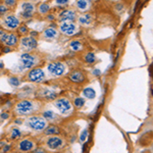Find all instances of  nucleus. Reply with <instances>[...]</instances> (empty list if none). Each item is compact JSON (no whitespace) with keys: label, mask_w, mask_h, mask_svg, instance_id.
I'll use <instances>...</instances> for the list:
<instances>
[{"label":"nucleus","mask_w":153,"mask_h":153,"mask_svg":"<svg viewBox=\"0 0 153 153\" xmlns=\"http://www.w3.org/2000/svg\"><path fill=\"white\" fill-rule=\"evenodd\" d=\"M41 104L38 101L30 100V99H23L19 101L16 104L14 107V111L19 115H25V117H29L34 113H36L40 109Z\"/></svg>","instance_id":"f257e3e1"},{"label":"nucleus","mask_w":153,"mask_h":153,"mask_svg":"<svg viewBox=\"0 0 153 153\" xmlns=\"http://www.w3.org/2000/svg\"><path fill=\"white\" fill-rule=\"evenodd\" d=\"M27 128H29L30 130L35 131V132H43L45 130V128L48 126L47 120H45L43 117L40 115H29V117L25 122Z\"/></svg>","instance_id":"f03ea898"},{"label":"nucleus","mask_w":153,"mask_h":153,"mask_svg":"<svg viewBox=\"0 0 153 153\" xmlns=\"http://www.w3.org/2000/svg\"><path fill=\"white\" fill-rule=\"evenodd\" d=\"M57 30L59 33H61L62 35L71 37L78 34L79 31H80V28H79L78 24H76L75 22L65 21V22H59Z\"/></svg>","instance_id":"7ed1b4c3"},{"label":"nucleus","mask_w":153,"mask_h":153,"mask_svg":"<svg viewBox=\"0 0 153 153\" xmlns=\"http://www.w3.org/2000/svg\"><path fill=\"white\" fill-rule=\"evenodd\" d=\"M2 27L5 30L8 31H14L19 28V26L21 25V19L19 16H16V14L8 13V14H4L3 19L1 21Z\"/></svg>","instance_id":"20e7f679"},{"label":"nucleus","mask_w":153,"mask_h":153,"mask_svg":"<svg viewBox=\"0 0 153 153\" xmlns=\"http://www.w3.org/2000/svg\"><path fill=\"white\" fill-rule=\"evenodd\" d=\"M53 105L61 114H70L73 111L71 101L65 97H59L53 101Z\"/></svg>","instance_id":"39448f33"},{"label":"nucleus","mask_w":153,"mask_h":153,"mask_svg":"<svg viewBox=\"0 0 153 153\" xmlns=\"http://www.w3.org/2000/svg\"><path fill=\"white\" fill-rule=\"evenodd\" d=\"M27 80L32 83H41L45 80V73L41 68H32L27 75Z\"/></svg>","instance_id":"423d86ee"},{"label":"nucleus","mask_w":153,"mask_h":153,"mask_svg":"<svg viewBox=\"0 0 153 153\" xmlns=\"http://www.w3.org/2000/svg\"><path fill=\"white\" fill-rule=\"evenodd\" d=\"M65 63L60 61H54L47 65V71L51 76H60L65 73Z\"/></svg>","instance_id":"0eeeda50"},{"label":"nucleus","mask_w":153,"mask_h":153,"mask_svg":"<svg viewBox=\"0 0 153 153\" xmlns=\"http://www.w3.org/2000/svg\"><path fill=\"white\" fill-rule=\"evenodd\" d=\"M21 63L23 65V68H32L38 63L39 59L36 55H33L31 53H23L21 55Z\"/></svg>","instance_id":"6e6552de"},{"label":"nucleus","mask_w":153,"mask_h":153,"mask_svg":"<svg viewBox=\"0 0 153 153\" xmlns=\"http://www.w3.org/2000/svg\"><path fill=\"white\" fill-rule=\"evenodd\" d=\"M65 140L62 139L59 136H50L47 140H46V146L49 150H58L61 149L63 146H65Z\"/></svg>","instance_id":"1a4fd4ad"},{"label":"nucleus","mask_w":153,"mask_h":153,"mask_svg":"<svg viewBox=\"0 0 153 153\" xmlns=\"http://www.w3.org/2000/svg\"><path fill=\"white\" fill-rule=\"evenodd\" d=\"M19 44H21V46L24 49H26V50H28V51H31L38 47V40L32 35L24 36V37H22L21 40H19Z\"/></svg>","instance_id":"9d476101"},{"label":"nucleus","mask_w":153,"mask_h":153,"mask_svg":"<svg viewBox=\"0 0 153 153\" xmlns=\"http://www.w3.org/2000/svg\"><path fill=\"white\" fill-rule=\"evenodd\" d=\"M0 41L8 47L16 46L19 42V37L16 33H6L5 31L0 35Z\"/></svg>","instance_id":"9b49d317"},{"label":"nucleus","mask_w":153,"mask_h":153,"mask_svg":"<svg viewBox=\"0 0 153 153\" xmlns=\"http://www.w3.org/2000/svg\"><path fill=\"white\" fill-rule=\"evenodd\" d=\"M76 16H78V14H76V10L71 9V8H65V9H62V10L58 13L57 19H58V22H65V21L75 22L76 19Z\"/></svg>","instance_id":"f8f14e48"},{"label":"nucleus","mask_w":153,"mask_h":153,"mask_svg":"<svg viewBox=\"0 0 153 153\" xmlns=\"http://www.w3.org/2000/svg\"><path fill=\"white\" fill-rule=\"evenodd\" d=\"M59 35L58 30L54 26H50L48 28L44 29L42 32V37L46 40H55Z\"/></svg>","instance_id":"ddd939ff"},{"label":"nucleus","mask_w":153,"mask_h":153,"mask_svg":"<svg viewBox=\"0 0 153 153\" xmlns=\"http://www.w3.org/2000/svg\"><path fill=\"white\" fill-rule=\"evenodd\" d=\"M93 21H94V18H93L92 14L89 13V12H85V13H82L79 16H76V22H78V24L83 27L91 26Z\"/></svg>","instance_id":"4468645a"},{"label":"nucleus","mask_w":153,"mask_h":153,"mask_svg":"<svg viewBox=\"0 0 153 153\" xmlns=\"http://www.w3.org/2000/svg\"><path fill=\"white\" fill-rule=\"evenodd\" d=\"M35 144L36 143L31 139H23L22 141H19V145H18V149L22 152H28V151H32V150L35 148Z\"/></svg>","instance_id":"2eb2a0df"},{"label":"nucleus","mask_w":153,"mask_h":153,"mask_svg":"<svg viewBox=\"0 0 153 153\" xmlns=\"http://www.w3.org/2000/svg\"><path fill=\"white\" fill-rule=\"evenodd\" d=\"M76 8L80 12H87L92 7V1L91 0H76Z\"/></svg>","instance_id":"dca6fc26"},{"label":"nucleus","mask_w":153,"mask_h":153,"mask_svg":"<svg viewBox=\"0 0 153 153\" xmlns=\"http://www.w3.org/2000/svg\"><path fill=\"white\" fill-rule=\"evenodd\" d=\"M68 79H70L71 82L75 83V84H81L85 81L86 76L85 75L80 71H74L73 73L68 76Z\"/></svg>","instance_id":"f3484780"},{"label":"nucleus","mask_w":153,"mask_h":153,"mask_svg":"<svg viewBox=\"0 0 153 153\" xmlns=\"http://www.w3.org/2000/svg\"><path fill=\"white\" fill-rule=\"evenodd\" d=\"M21 11L31 12V13H35L36 6L32 1H24L21 4Z\"/></svg>","instance_id":"a211bd4d"},{"label":"nucleus","mask_w":153,"mask_h":153,"mask_svg":"<svg viewBox=\"0 0 153 153\" xmlns=\"http://www.w3.org/2000/svg\"><path fill=\"white\" fill-rule=\"evenodd\" d=\"M50 4L47 3V2H41V3L38 4V7H37V12L41 16H46L49 11H50Z\"/></svg>","instance_id":"6ab92c4d"},{"label":"nucleus","mask_w":153,"mask_h":153,"mask_svg":"<svg viewBox=\"0 0 153 153\" xmlns=\"http://www.w3.org/2000/svg\"><path fill=\"white\" fill-rule=\"evenodd\" d=\"M82 95L87 99H94L96 97V91L93 88L87 87L82 91Z\"/></svg>","instance_id":"aec40b11"},{"label":"nucleus","mask_w":153,"mask_h":153,"mask_svg":"<svg viewBox=\"0 0 153 153\" xmlns=\"http://www.w3.org/2000/svg\"><path fill=\"white\" fill-rule=\"evenodd\" d=\"M68 46H70V48L73 51H80V50H82L83 49V44H82V42L81 41H79V40H71L70 43H68Z\"/></svg>","instance_id":"412c9836"},{"label":"nucleus","mask_w":153,"mask_h":153,"mask_svg":"<svg viewBox=\"0 0 153 153\" xmlns=\"http://www.w3.org/2000/svg\"><path fill=\"white\" fill-rule=\"evenodd\" d=\"M42 117L45 118L46 120H50V122H54L57 120V115L54 113L52 110H45L42 112Z\"/></svg>","instance_id":"4be33fe9"},{"label":"nucleus","mask_w":153,"mask_h":153,"mask_svg":"<svg viewBox=\"0 0 153 153\" xmlns=\"http://www.w3.org/2000/svg\"><path fill=\"white\" fill-rule=\"evenodd\" d=\"M44 134L47 136H52V135H57L59 134V129L56 126H47L44 130Z\"/></svg>","instance_id":"5701e85b"},{"label":"nucleus","mask_w":153,"mask_h":153,"mask_svg":"<svg viewBox=\"0 0 153 153\" xmlns=\"http://www.w3.org/2000/svg\"><path fill=\"white\" fill-rule=\"evenodd\" d=\"M84 60H85L86 63H89V65H91V63H94L96 61V55L94 52H88L86 53L85 55H84Z\"/></svg>","instance_id":"b1692460"},{"label":"nucleus","mask_w":153,"mask_h":153,"mask_svg":"<svg viewBox=\"0 0 153 153\" xmlns=\"http://www.w3.org/2000/svg\"><path fill=\"white\" fill-rule=\"evenodd\" d=\"M7 82H8L9 85L11 86V87H13V88H16V87H19V85H21V80L18 78V76H9L8 79H7Z\"/></svg>","instance_id":"393cba45"},{"label":"nucleus","mask_w":153,"mask_h":153,"mask_svg":"<svg viewBox=\"0 0 153 153\" xmlns=\"http://www.w3.org/2000/svg\"><path fill=\"white\" fill-rule=\"evenodd\" d=\"M74 106H75L76 108H82L84 105H85L86 101L84 99L83 97H76L75 99H74Z\"/></svg>","instance_id":"a878e982"},{"label":"nucleus","mask_w":153,"mask_h":153,"mask_svg":"<svg viewBox=\"0 0 153 153\" xmlns=\"http://www.w3.org/2000/svg\"><path fill=\"white\" fill-rule=\"evenodd\" d=\"M22 136V132L21 130L19 129V128H13V129L11 130V133H10V139L12 140H16L18 139V138H19Z\"/></svg>","instance_id":"bb28decb"},{"label":"nucleus","mask_w":153,"mask_h":153,"mask_svg":"<svg viewBox=\"0 0 153 153\" xmlns=\"http://www.w3.org/2000/svg\"><path fill=\"white\" fill-rule=\"evenodd\" d=\"M43 97L47 98V99H51L53 100L54 98H56V93L53 92V91H50V90H45L43 92Z\"/></svg>","instance_id":"cd10ccee"},{"label":"nucleus","mask_w":153,"mask_h":153,"mask_svg":"<svg viewBox=\"0 0 153 153\" xmlns=\"http://www.w3.org/2000/svg\"><path fill=\"white\" fill-rule=\"evenodd\" d=\"M16 1L18 0H3V4L6 5L8 8H13L16 5Z\"/></svg>","instance_id":"c85d7f7f"},{"label":"nucleus","mask_w":153,"mask_h":153,"mask_svg":"<svg viewBox=\"0 0 153 153\" xmlns=\"http://www.w3.org/2000/svg\"><path fill=\"white\" fill-rule=\"evenodd\" d=\"M18 29H19V33L22 34V35H27L29 33V28L26 25H19Z\"/></svg>","instance_id":"c756f323"},{"label":"nucleus","mask_w":153,"mask_h":153,"mask_svg":"<svg viewBox=\"0 0 153 153\" xmlns=\"http://www.w3.org/2000/svg\"><path fill=\"white\" fill-rule=\"evenodd\" d=\"M19 16L23 19H31L34 16V13L31 12H26V11H21L19 12Z\"/></svg>","instance_id":"7c9ffc66"},{"label":"nucleus","mask_w":153,"mask_h":153,"mask_svg":"<svg viewBox=\"0 0 153 153\" xmlns=\"http://www.w3.org/2000/svg\"><path fill=\"white\" fill-rule=\"evenodd\" d=\"M70 0H54V4L56 6H66Z\"/></svg>","instance_id":"2f4dec72"},{"label":"nucleus","mask_w":153,"mask_h":153,"mask_svg":"<svg viewBox=\"0 0 153 153\" xmlns=\"http://www.w3.org/2000/svg\"><path fill=\"white\" fill-rule=\"evenodd\" d=\"M8 10H9V8L6 5H4V4H0V16H4V14H6L7 12H8Z\"/></svg>","instance_id":"473e14b6"},{"label":"nucleus","mask_w":153,"mask_h":153,"mask_svg":"<svg viewBox=\"0 0 153 153\" xmlns=\"http://www.w3.org/2000/svg\"><path fill=\"white\" fill-rule=\"evenodd\" d=\"M88 136V131L87 130H84L82 132V134H81V137H80V140L81 142H84L86 140V138H87Z\"/></svg>","instance_id":"72a5a7b5"},{"label":"nucleus","mask_w":153,"mask_h":153,"mask_svg":"<svg viewBox=\"0 0 153 153\" xmlns=\"http://www.w3.org/2000/svg\"><path fill=\"white\" fill-rule=\"evenodd\" d=\"M46 19H48V21H51V22H54L55 21V19H56V16H54V13H48L46 14Z\"/></svg>","instance_id":"f704fd0d"},{"label":"nucleus","mask_w":153,"mask_h":153,"mask_svg":"<svg viewBox=\"0 0 153 153\" xmlns=\"http://www.w3.org/2000/svg\"><path fill=\"white\" fill-rule=\"evenodd\" d=\"M0 117H1L2 120H8L9 113L8 112H2L1 114H0Z\"/></svg>","instance_id":"c9c22d12"},{"label":"nucleus","mask_w":153,"mask_h":153,"mask_svg":"<svg viewBox=\"0 0 153 153\" xmlns=\"http://www.w3.org/2000/svg\"><path fill=\"white\" fill-rule=\"evenodd\" d=\"M92 75H94L96 76H100L101 75V71L100 70H98V68H95V70H93L92 71Z\"/></svg>","instance_id":"e433bc0d"},{"label":"nucleus","mask_w":153,"mask_h":153,"mask_svg":"<svg viewBox=\"0 0 153 153\" xmlns=\"http://www.w3.org/2000/svg\"><path fill=\"white\" fill-rule=\"evenodd\" d=\"M123 8H124V4H122V3H118L115 5V9H117V10H122Z\"/></svg>","instance_id":"4c0bfd02"},{"label":"nucleus","mask_w":153,"mask_h":153,"mask_svg":"<svg viewBox=\"0 0 153 153\" xmlns=\"http://www.w3.org/2000/svg\"><path fill=\"white\" fill-rule=\"evenodd\" d=\"M34 152H38V153H41V152H45V150L42 149V148H34L33 149Z\"/></svg>","instance_id":"58836bf2"},{"label":"nucleus","mask_w":153,"mask_h":153,"mask_svg":"<svg viewBox=\"0 0 153 153\" xmlns=\"http://www.w3.org/2000/svg\"><path fill=\"white\" fill-rule=\"evenodd\" d=\"M14 124H16V125H22V124H23V120H19V118H18V120H14Z\"/></svg>","instance_id":"ea45409f"},{"label":"nucleus","mask_w":153,"mask_h":153,"mask_svg":"<svg viewBox=\"0 0 153 153\" xmlns=\"http://www.w3.org/2000/svg\"><path fill=\"white\" fill-rule=\"evenodd\" d=\"M10 149V145H7V146H5L3 148V152H6V151H8V150Z\"/></svg>","instance_id":"a19ab883"},{"label":"nucleus","mask_w":153,"mask_h":153,"mask_svg":"<svg viewBox=\"0 0 153 153\" xmlns=\"http://www.w3.org/2000/svg\"><path fill=\"white\" fill-rule=\"evenodd\" d=\"M10 51V47H8V46H6V48L4 49V53H7V52H9Z\"/></svg>","instance_id":"79ce46f5"},{"label":"nucleus","mask_w":153,"mask_h":153,"mask_svg":"<svg viewBox=\"0 0 153 153\" xmlns=\"http://www.w3.org/2000/svg\"><path fill=\"white\" fill-rule=\"evenodd\" d=\"M4 68V65L2 62H0V68Z\"/></svg>","instance_id":"37998d69"},{"label":"nucleus","mask_w":153,"mask_h":153,"mask_svg":"<svg viewBox=\"0 0 153 153\" xmlns=\"http://www.w3.org/2000/svg\"><path fill=\"white\" fill-rule=\"evenodd\" d=\"M111 1H114V2H118V1H120V0H111Z\"/></svg>","instance_id":"c03bdc74"},{"label":"nucleus","mask_w":153,"mask_h":153,"mask_svg":"<svg viewBox=\"0 0 153 153\" xmlns=\"http://www.w3.org/2000/svg\"><path fill=\"white\" fill-rule=\"evenodd\" d=\"M35 1H39V0H35Z\"/></svg>","instance_id":"a18cd8bd"}]
</instances>
